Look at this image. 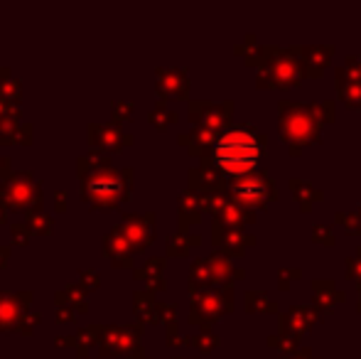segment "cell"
I'll list each match as a JSON object with an SVG mask.
<instances>
[{"mask_svg":"<svg viewBox=\"0 0 361 359\" xmlns=\"http://www.w3.org/2000/svg\"><path fill=\"white\" fill-rule=\"evenodd\" d=\"M133 168H106L81 178V197L96 209H111L126 202L133 192Z\"/></svg>","mask_w":361,"mask_h":359,"instance_id":"1","label":"cell"},{"mask_svg":"<svg viewBox=\"0 0 361 359\" xmlns=\"http://www.w3.org/2000/svg\"><path fill=\"white\" fill-rule=\"evenodd\" d=\"M0 202L10 212H30L42 207V180L35 178L30 170H15L5 180H0Z\"/></svg>","mask_w":361,"mask_h":359,"instance_id":"2","label":"cell"},{"mask_svg":"<svg viewBox=\"0 0 361 359\" xmlns=\"http://www.w3.org/2000/svg\"><path fill=\"white\" fill-rule=\"evenodd\" d=\"M258 158V143L243 130H231L216 143V160L228 173H246Z\"/></svg>","mask_w":361,"mask_h":359,"instance_id":"3","label":"cell"},{"mask_svg":"<svg viewBox=\"0 0 361 359\" xmlns=\"http://www.w3.org/2000/svg\"><path fill=\"white\" fill-rule=\"evenodd\" d=\"M140 325H104L99 357H135L140 359Z\"/></svg>","mask_w":361,"mask_h":359,"instance_id":"4","label":"cell"},{"mask_svg":"<svg viewBox=\"0 0 361 359\" xmlns=\"http://www.w3.org/2000/svg\"><path fill=\"white\" fill-rule=\"evenodd\" d=\"M32 305V291H0V335L18 332L23 317L30 312Z\"/></svg>","mask_w":361,"mask_h":359,"instance_id":"5","label":"cell"},{"mask_svg":"<svg viewBox=\"0 0 361 359\" xmlns=\"http://www.w3.org/2000/svg\"><path fill=\"white\" fill-rule=\"evenodd\" d=\"M118 226L135 254L145 251L155 239V214H130V212H126L123 221Z\"/></svg>","mask_w":361,"mask_h":359,"instance_id":"6","label":"cell"},{"mask_svg":"<svg viewBox=\"0 0 361 359\" xmlns=\"http://www.w3.org/2000/svg\"><path fill=\"white\" fill-rule=\"evenodd\" d=\"M86 135H89L91 148L104 150V153H118L121 148L133 143V135L123 133L118 123H89L86 128Z\"/></svg>","mask_w":361,"mask_h":359,"instance_id":"7","label":"cell"},{"mask_svg":"<svg viewBox=\"0 0 361 359\" xmlns=\"http://www.w3.org/2000/svg\"><path fill=\"white\" fill-rule=\"evenodd\" d=\"M133 246L123 236L121 226H114L109 234L104 236V256L116 266V269H133Z\"/></svg>","mask_w":361,"mask_h":359,"instance_id":"8","label":"cell"},{"mask_svg":"<svg viewBox=\"0 0 361 359\" xmlns=\"http://www.w3.org/2000/svg\"><path fill=\"white\" fill-rule=\"evenodd\" d=\"M86 293L89 291L81 283H67L62 291L54 293V303H57V308L67 305L84 315V312H89V298H86Z\"/></svg>","mask_w":361,"mask_h":359,"instance_id":"9","label":"cell"},{"mask_svg":"<svg viewBox=\"0 0 361 359\" xmlns=\"http://www.w3.org/2000/svg\"><path fill=\"white\" fill-rule=\"evenodd\" d=\"M157 91L162 96H185V72H180V69H157Z\"/></svg>","mask_w":361,"mask_h":359,"instance_id":"10","label":"cell"},{"mask_svg":"<svg viewBox=\"0 0 361 359\" xmlns=\"http://www.w3.org/2000/svg\"><path fill=\"white\" fill-rule=\"evenodd\" d=\"M111 168V158L109 153H104V150H96L91 148L89 153H84L79 160H76V175L81 178H86V175H94V173H101V170Z\"/></svg>","mask_w":361,"mask_h":359,"instance_id":"11","label":"cell"},{"mask_svg":"<svg viewBox=\"0 0 361 359\" xmlns=\"http://www.w3.org/2000/svg\"><path fill=\"white\" fill-rule=\"evenodd\" d=\"M133 308H135V315H138L143 322L160 320V305L152 300V293L150 291L133 293Z\"/></svg>","mask_w":361,"mask_h":359,"instance_id":"12","label":"cell"},{"mask_svg":"<svg viewBox=\"0 0 361 359\" xmlns=\"http://www.w3.org/2000/svg\"><path fill=\"white\" fill-rule=\"evenodd\" d=\"M0 96L13 106H18L23 99V84H20V79H15L10 67H0Z\"/></svg>","mask_w":361,"mask_h":359,"instance_id":"13","label":"cell"},{"mask_svg":"<svg viewBox=\"0 0 361 359\" xmlns=\"http://www.w3.org/2000/svg\"><path fill=\"white\" fill-rule=\"evenodd\" d=\"M135 278L138 281H147L150 288L162 291L165 288V281H162V259H150L143 269H135Z\"/></svg>","mask_w":361,"mask_h":359,"instance_id":"14","label":"cell"},{"mask_svg":"<svg viewBox=\"0 0 361 359\" xmlns=\"http://www.w3.org/2000/svg\"><path fill=\"white\" fill-rule=\"evenodd\" d=\"M25 221H27V226L35 231V234H42V236L49 234L54 226V219L42 209V207H35V209L25 212Z\"/></svg>","mask_w":361,"mask_h":359,"instance_id":"15","label":"cell"},{"mask_svg":"<svg viewBox=\"0 0 361 359\" xmlns=\"http://www.w3.org/2000/svg\"><path fill=\"white\" fill-rule=\"evenodd\" d=\"M101 335H104V325L79 327V330H76V347H81V350H91V347L101 342Z\"/></svg>","mask_w":361,"mask_h":359,"instance_id":"16","label":"cell"},{"mask_svg":"<svg viewBox=\"0 0 361 359\" xmlns=\"http://www.w3.org/2000/svg\"><path fill=\"white\" fill-rule=\"evenodd\" d=\"M20 128V106L8 114L5 118H0V143L3 145H13V138H15V130Z\"/></svg>","mask_w":361,"mask_h":359,"instance_id":"17","label":"cell"},{"mask_svg":"<svg viewBox=\"0 0 361 359\" xmlns=\"http://www.w3.org/2000/svg\"><path fill=\"white\" fill-rule=\"evenodd\" d=\"M32 234L35 231L27 226V221H13L10 224V241H13V246H27Z\"/></svg>","mask_w":361,"mask_h":359,"instance_id":"18","label":"cell"},{"mask_svg":"<svg viewBox=\"0 0 361 359\" xmlns=\"http://www.w3.org/2000/svg\"><path fill=\"white\" fill-rule=\"evenodd\" d=\"M135 111V104L133 101H111V118L114 123H121V121H128Z\"/></svg>","mask_w":361,"mask_h":359,"instance_id":"19","label":"cell"},{"mask_svg":"<svg viewBox=\"0 0 361 359\" xmlns=\"http://www.w3.org/2000/svg\"><path fill=\"white\" fill-rule=\"evenodd\" d=\"M177 116L170 114V111L165 109V104H157L155 109L150 111V123L157 126V128H167L170 123H175Z\"/></svg>","mask_w":361,"mask_h":359,"instance_id":"20","label":"cell"},{"mask_svg":"<svg viewBox=\"0 0 361 359\" xmlns=\"http://www.w3.org/2000/svg\"><path fill=\"white\" fill-rule=\"evenodd\" d=\"M79 283L86 288V291H96V288L101 286L99 271H94V269H81L79 271Z\"/></svg>","mask_w":361,"mask_h":359,"instance_id":"21","label":"cell"},{"mask_svg":"<svg viewBox=\"0 0 361 359\" xmlns=\"http://www.w3.org/2000/svg\"><path fill=\"white\" fill-rule=\"evenodd\" d=\"M37 325H39V312H37V310H35V312L30 310L27 315L23 317V322H20L18 332H20L23 337H30V335H32V330H35Z\"/></svg>","mask_w":361,"mask_h":359,"instance_id":"22","label":"cell"},{"mask_svg":"<svg viewBox=\"0 0 361 359\" xmlns=\"http://www.w3.org/2000/svg\"><path fill=\"white\" fill-rule=\"evenodd\" d=\"M35 138V128L30 123H20V128L15 130V138H13V145H30Z\"/></svg>","mask_w":361,"mask_h":359,"instance_id":"23","label":"cell"},{"mask_svg":"<svg viewBox=\"0 0 361 359\" xmlns=\"http://www.w3.org/2000/svg\"><path fill=\"white\" fill-rule=\"evenodd\" d=\"M67 190H57L54 192V212H57V214H64V212H67Z\"/></svg>","mask_w":361,"mask_h":359,"instance_id":"24","label":"cell"},{"mask_svg":"<svg viewBox=\"0 0 361 359\" xmlns=\"http://www.w3.org/2000/svg\"><path fill=\"white\" fill-rule=\"evenodd\" d=\"M76 315H79V312H76L74 308H67V305L57 308V322H74Z\"/></svg>","mask_w":361,"mask_h":359,"instance_id":"25","label":"cell"},{"mask_svg":"<svg viewBox=\"0 0 361 359\" xmlns=\"http://www.w3.org/2000/svg\"><path fill=\"white\" fill-rule=\"evenodd\" d=\"M54 345H57V347H76V335H59V337H54Z\"/></svg>","mask_w":361,"mask_h":359,"instance_id":"26","label":"cell"},{"mask_svg":"<svg viewBox=\"0 0 361 359\" xmlns=\"http://www.w3.org/2000/svg\"><path fill=\"white\" fill-rule=\"evenodd\" d=\"M10 173H13V168H10V158L8 155H0V180H5Z\"/></svg>","mask_w":361,"mask_h":359,"instance_id":"27","label":"cell"},{"mask_svg":"<svg viewBox=\"0 0 361 359\" xmlns=\"http://www.w3.org/2000/svg\"><path fill=\"white\" fill-rule=\"evenodd\" d=\"M15 109H18V106H13L10 101H5L3 96H0V118H5L8 114H13Z\"/></svg>","mask_w":361,"mask_h":359,"instance_id":"28","label":"cell"},{"mask_svg":"<svg viewBox=\"0 0 361 359\" xmlns=\"http://www.w3.org/2000/svg\"><path fill=\"white\" fill-rule=\"evenodd\" d=\"M8 259H10V249H8V246L0 244V271H3L5 266H8Z\"/></svg>","mask_w":361,"mask_h":359,"instance_id":"29","label":"cell"},{"mask_svg":"<svg viewBox=\"0 0 361 359\" xmlns=\"http://www.w3.org/2000/svg\"><path fill=\"white\" fill-rule=\"evenodd\" d=\"M76 359H99L91 355V350H81V347H76Z\"/></svg>","mask_w":361,"mask_h":359,"instance_id":"30","label":"cell"},{"mask_svg":"<svg viewBox=\"0 0 361 359\" xmlns=\"http://www.w3.org/2000/svg\"><path fill=\"white\" fill-rule=\"evenodd\" d=\"M8 214H10V209L3 205V202H0V226H3V224H8Z\"/></svg>","mask_w":361,"mask_h":359,"instance_id":"31","label":"cell"},{"mask_svg":"<svg viewBox=\"0 0 361 359\" xmlns=\"http://www.w3.org/2000/svg\"><path fill=\"white\" fill-rule=\"evenodd\" d=\"M140 359H143V357H140Z\"/></svg>","mask_w":361,"mask_h":359,"instance_id":"32","label":"cell"}]
</instances>
